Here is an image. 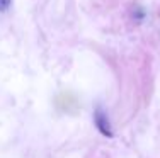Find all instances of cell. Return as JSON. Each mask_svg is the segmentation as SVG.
<instances>
[{"mask_svg":"<svg viewBox=\"0 0 160 158\" xmlns=\"http://www.w3.org/2000/svg\"><path fill=\"white\" fill-rule=\"evenodd\" d=\"M96 124H97L99 129H101L102 134H106V136H112L111 131H109V121L104 117L102 111H97V112H96Z\"/></svg>","mask_w":160,"mask_h":158,"instance_id":"cell-1","label":"cell"},{"mask_svg":"<svg viewBox=\"0 0 160 158\" xmlns=\"http://www.w3.org/2000/svg\"><path fill=\"white\" fill-rule=\"evenodd\" d=\"M10 3H12V0H0V12H5L10 7Z\"/></svg>","mask_w":160,"mask_h":158,"instance_id":"cell-2","label":"cell"}]
</instances>
